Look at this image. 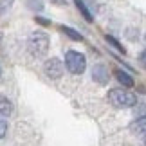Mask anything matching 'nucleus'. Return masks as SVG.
<instances>
[{"instance_id": "obj_2", "label": "nucleus", "mask_w": 146, "mask_h": 146, "mask_svg": "<svg viewBox=\"0 0 146 146\" xmlns=\"http://www.w3.org/2000/svg\"><path fill=\"white\" fill-rule=\"evenodd\" d=\"M108 101L117 108H128V106H133L137 103L135 94H132L126 88H112L108 92Z\"/></svg>"}, {"instance_id": "obj_5", "label": "nucleus", "mask_w": 146, "mask_h": 146, "mask_svg": "<svg viewBox=\"0 0 146 146\" xmlns=\"http://www.w3.org/2000/svg\"><path fill=\"white\" fill-rule=\"evenodd\" d=\"M92 78H94L98 83H101V85H103V83L108 81V70H106L103 65H96V67H94V72H92Z\"/></svg>"}, {"instance_id": "obj_4", "label": "nucleus", "mask_w": 146, "mask_h": 146, "mask_svg": "<svg viewBox=\"0 0 146 146\" xmlns=\"http://www.w3.org/2000/svg\"><path fill=\"white\" fill-rule=\"evenodd\" d=\"M63 69H65V65L61 63L58 58H50V60L45 61V65H43V70H45V74L50 78V80H58V78H61Z\"/></svg>"}, {"instance_id": "obj_14", "label": "nucleus", "mask_w": 146, "mask_h": 146, "mask_svg": "<svg viewBox=\"0 0 146 146\" xmlns=\"http://www.w3.org/2000/svg\"><path fill=\"white\" fill-rule=\"evenodd\" d=\"M139 60H141V63L146 67V49H144L143 52H141V56H139Z\"/></svg>"}, {"instance_id": "obj_13", "label": "nucleus", "mask_w": 146, "mask_h": 146, "mask_svg": "<svg viewBox=\"0 0 146 146\" xmlns=\"http://www.w3.org/2000/svg\"><path fill=\"white\" fill-rule=\"evenodd\" d=\"M13 2V0H0V11L5 9V7H9V4Z\"/></svg>"}, {"instance_id": "obj_7", "label": "nucleus", "mask_w": 146, "mask_h": 146, "mask_svg": "<svg viewBox=\"0 0 146 146\" xmlns=\"http://www.w3.org/2000/svg\"><path fill=\"white\" fill-rule=\"evenodd\" d=\"M130 130L133 132V133H146V115H143V117H137L135 121L130 125Z\"/></svg>"}, {"instance_id": "obj_9", "label": "nucleus", "mask_w": 146, "mask_h": 146, "mask_svg": "<svg viewBox=\"0 0 146 146\" xmlns=\"http://www.w3.org/2000/svg\"><path fill=\"white\" fill-rule=\"evenodd\" d=\"M60 29H61V33H65L67 36L70 38V40H74V42H81L83 40V36L80 35L78 31H74L72 27H67V25H60Z\"/></svg>"}, {"instance_id": "obj_10", "label": "nucleus", "mask_w": 146, "mask_h": 146, "mask_svg": "<svg viewBox=\"0 0 146 146\" xmlns=\"http://www.w3.org/2000/svg\"><path fill=\"white\" fill-rule=\"evenodd\" d=\"M74 4H76V7H78V11L83 15V18H85L87 22H94L92 20V15H90V11L87 9V5L83 4V0H74Z\"/></svg>"}, {"instance_id": "obj_8", "label": "nucleus", "mask_w": 146, "mask_h": 146, "mask_svg": "<svg viewBox=\"0 0 146 146\" xmlns=\"http://www.w3.org/2000/svg\"><path fill=\"white\" fill-rule=\"evenodd\" d=\"M13 114V105L7 98H0V117L7 119V117Z\"/></svg>"}, {"instance_id": "obj_6", "label": "nucleus", "mask_w": 146, "mask_h": 146, "mask_svg": "<svg viewBox=\"0 0 146 146\" xmlns=\"http://www.w3.org/2000/svg\"><path fill=\"white\" fill-rule=\"evenodd\" d=\"M114 76L117 78V81H119L121 85H125V87H133V78H132L130 74H126L125 70L115 69V70H114Z\"/></svg>"}, {"instance_id": "obj_1", "label": "nucleus", "mask_w": 146, "mask_h": 146, "mask_svg": "<svg viewBox=\"0 0 146 146\" xmlns=\"http://www.w3.org/2000/svg\"><path fill=\"white\" fill-rule=\"evenodd\" d=\"M27 49L33 56H43L49 50V36L43 31H35L31 33L29 40H27Z\"/></svg>"}, {"instance_id": "obj_12", "label": "nucleus", "mask_w": 146, "mask_h": 146, "mask_svg": "<svg viewBox=\"0 0 146 146\" xmlns=\"http://www.w3.org/2000/svg\"><path fill=\"white\" fill-rule=\"evenodd\" d=\"M5 133H7V121L4 117H0V139H2Z\"/></svg>"}, {"instance_id": "obj_11", "label": "nucleus", "mask_w": 146, "mask_h": 146, "mask_svg": "<svg viewBox=\"0 0 146 146\" xmlns=\"http://www.w3.org/2000/svg\"><path fill=\"white\" fill-rule=\"evenodd\" d=\"M105 40H106V42H108V43H110V45H114V47H115L117 50H119V52H123V54H125V49H123V45H121V43H119V42H117V40H115V38H112L110 35H106V36H105Z\"/></svg>"}, {"instance_id": "obj_15", "label": "nucleus", "mask_w": 146, "mask_h": 146, "mask_svg": "<svg viewBox=\"0 0 146 146\" xmlns=\"http://www.w3.org/2000/svg\"><path fill=\"white\" fill-rule=\"evenodd\" d=\"M144 144H146V133H144Z\"/></svg>"}, {"instance_id": "obj_3", "label": "nucleus", "mask_w": 146, "mask_h": 146, "mask_svg": "<svg viewBox=\"0 0 146 146\" xmlns=\"http://www.w3.org/2000/svg\"><path fill=\"white\" fill-rule=\"evenodd\" d=\"M65 67L72 74H83L87 69V58L85 54L78 50H67L65 52Z\"/></svg>"}]
</instances>
